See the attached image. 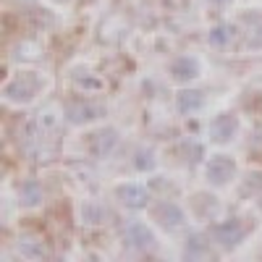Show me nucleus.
I'll use <instances>...</instances> for the list:
<instances>
[{
  "label": "nucleus",
  "instance_id": "obj_1",
  "mask_svg": "<svg viewBox=\"0 0 262 262\" xmlns=\"http://www.w3.org/2000/svg\"><path fill=\"white\" fill-rule=\"evenodd\" d=\"M58 139H60V113L53 105H48V107H42V111H37V116L29 121L24 147L32 158H37V155L53 152Z\"/></svg>",
  "mask_w": 262,
  "mask_h": 262
},
{
  "label": "nucleus",
  "instance_id": "obj_2",
  "mask_svg": "<svg viewBox=\"0 0 262 262\" xmlns=\"http://www.w3.org/2000/svg\"><path fill=\"white\" fill-rule=\"evenodd\" d=\"M42 90H45V79H42L39 74H34V71H21V74H16L8 84H6V100H11V102H16V105H27V102H32Z\"/></svg>",
  "mask_w": 262,
  "mask_h": 262
},
{
  "label": "nucleus",
  "instance_id": "obj_3",
  "mask_svg": "<svg viewBox=\"0 0 262 262\" xmlns=\"http://www.w3.org/2000/svg\"><path fill=\"white\" fill-rule=\"evenodd\" d=\"M205 179L210 186H226L236 179V160L231 155H212L205 165Z\"/></svg>",
  "mask_w": 262,
  "mask_h": 262
},
{
  "label": "nucleus",
  "instance_id": "obj_4",
  "mask_svg": "<svg viewBox=\"0 0 262 262\" xmlns=\"http://www.w3.org/2000/svg\"><path fill=\"white\" fill-rule=\"evenodd\" d=\"M100 116H105V107L97 102H90V100H71L66 105V118L74 126H86V123L97 121Z\"/></svg>",
  "mask_w": 262,
  "mask_h": 262
},
{
  "label": "nucleus",
  "instance_id": "obj_5",
  "mask_svg": "<svg viewBox=\"0 0 262 262\" xmlns=\"http://www.w3.org/2000/svg\"><path fill=\"white\" fill-rule=\"evenodd\" d=\"M210 238L217 244V247H223V249H233L244 242V226L238 223V221H223V223H215L210 228Z\"/></svg>",
  "mask_w": 262,
  "mask_h": 262
},
{
  "label": "nucleus",
  "instance_id": "obj_6",
  "mask_svg": "<svg viewBox=\"0 0 262 262\" xmlns=\"http://www.w3.org/2000/svg\"><path fill=\"white\" fill-rule=\"evenodd\" d=\"M242 24V37L249 50H262V13L259 11H247L238 16Z\"/></svg>",
  "mask_w": 262,
  "mask_h": 262
},
{
  "label": "nucleus",
  "instance_id": "obj_7",
  "mask_svg": "<svg viewBox=\"0 0 262 262\" xmlns=\"http://www.w3.org/2000/svg\"><path fill=\"white\" fill-rule=\"evenodd\" d=\"M123 242L131 247V249H139V252H147L152 249L158 242H155V233H152V228L147 223H128L126 231H123Z\"/></svg>",
  "mask_w": 262,
  "mask_h": 262
},
{
  "label": "nucleus",
  "instance_id": "obj_8",
  "mask_svg": "<svg viewBox=\"0 0 262 262\" xmlns=\"http://www.w3.org/2000/svg\"><path fill=\"white\" fill-rule=\"evenodd\" d=\"M116 196H118V202L128 210H144L149 205V191L142 184H121L116 189Z\"/></svg>",
  "mask_w": 262,
  "mask_h": 262
},
{
  "label": "nucleus",
  "instance_id": "obj_9",
  "mask_svg": "<svg viewBox=\"0 0 262 262\" xmlns=\"http://www.w3.org/2000/svg\"><path fill=\"white\" fill-rule=\"evenodd\" d=\"M236 131H238V118L233 113H221V116H215L212 123H210V137L215 144H226L236 137Z\"/></svg>",
  "mask_w": 262,
  "mask_h": 262
},
{
  "label": "nucleus",
  "instance_id": "obj_10",
  "mask_svg": "<svg viewBox=\"0 0 262 262\" xmlns=\"http://www.w3.org/2000/svg\"><path fill=\"white\" fill-rule=\"evenodd\" d=\"M155 221L165 228V231H179L186 223V215L176 202H160L155 207Z\"/></svg>",
  "mask_w": 262,
  "mask_h": 262
},
{
  "label": "nucleus",
  "instance_id": "obj_11",
  "mask_svg": "<svg viewBox=\"0 0 262 262\" xmlns=\"http://www.w3.org/2000/svg\"><path fill=\"white\" fill-rule=\"evenodd\" d=\"M118 144V131L116 128H100L95 131V134H90V142H86V147H90V152L95 158H105V155H111L113 147Z\"/></svg>",
  "mask_w": 262,
  "mask_h": 262
},
{
  "label": "nucleus",
  "instance_id": "obj_12",
  "mask_svg": "<svg viewBox=\"0 0 262 262\" xmlns=\"http://www.w3.org/2000/svg\"><path fill=\"white\" fill-rule=\"evenodd\" d=\"M202 74V69H200V60L196 58H191V55H181V58H176L170 63V79L173 81H194L196 76Z\"/></svg>",
  "mask_w": 262,
  "mask_h": 262
},
{
  "label": "nucleus",
  "instance_id": "obj_13",
  "mask_svg": "<svg viewBox=\"0 0 262 262\" xmlns=\"http://www.w3.org/2000/svg\"><path fill=\"white\" fill-rule=\"evenodd\" d=\"M202 105H205V97H202V92H196V90H181V92L176 95V111H179L181 116L196 113Z\"/></svg>",
  "mask_w": 262,
  "mask_h": 262
},
{
  "label": "nucleus",
  "instance_id": "obj_14",
  "mask_svg": "<svg viewBox=\"0 0 262 262\" xmlns=\"http://www.w3.org/2000/svg\"><path fill=\"white\" fill-rule=\"evenodd\" d=\"M210 242H207V236L202 233H194L186 238V244H184V257L186 259H202V257H210Z\"/></svg>",
  "mask_w": 262,
  "mask_h": 262
},
{
  "label": "nucleus",
  "instance_id": "obj_15",
  "mask_svg": "<svg viewBox=\"0 0 262 262\" xmlns=\"http://www.w3.org/2000/svg\"><path fill=\"white\" fill-rule=\"evenodd\" d=\"M18 202L24 207H37L42 202V184L37 179H27L18 189Z\"/></svg>",
  "mask_w": 262,
  "mask_h": 262
},
{
  "label": "nucleus",
  "instance_id": "obj_16",
  "mask_svg": "<svg viewBox=\"0 0 262 262\" xmlns=\"http://www.w3.org/2000/svg\"><path fill=\"white\" fill-rule=\"evenodd\" d=\"M207 39H210V45H212V48H226V45H228V39H231V27H228V24H217V27H212L210 34H207Z\"/></svg>",
  "mask_w": 262,
  "mask_h": 262
},
{
  "label": "nucleus",
  "instance_id": "obj_17",
  "mask_svg": "<svg viewBox=\"0 0 262 262\" xmlns=\"http://www.w3.org/2000/svg\"><path fill=\"white\" fill-rule=\"evenodd\" d=\"M74 84H76V90H81V92H100L105 86V81L100 76H86V74H79L74 79Z\"/></svg>",
  "mask_w": 262,
  "mask_h": 262
},
{
  "label": "nucleus",
  "instance_id": "obj_18",
  "mask_svg": "<svg viewBox=\"0 0 262 262\" xmlns=\"http://www.w3.org/2000/svg\"><path fill=\"white\" fill-rule=\"evenodd\" d=\"M81 217H84L86 223H102L105 221V210L100 205H95V202H86L81 207Z\"/></svg>",
  "mask_w": 262,
  "mask_h": 262
},
{
  "label": "nucleus",
  "instance_id": "obj_19",
  "mask_svg": "<svg viewBox=\"0 0 262 262\" xmlns=\"http://www.w3.org/2000/svg\"><path fill=\"white\" fill-rule=\"evenodd\" d=\"M134 168L137 170H152L155 168V152L152 149H139L134 158Z\"/></svg>",
  "mask_w": 262,
  "mask_h": 262
},
{
  "label": "nucleus",
  "instance_id": "obj_20",
  "mask_svg": "<svg viewBox=\"0 0 262 262\" xmlns=\"http://www.w3.org/2000/svg\"><path fill=\"white\" fill-rule=\"evenodd\" d=\"M18 249H21V254L29 257V259H45V254H48L39 244H29V238H21V242H18Z\"/></svg>",
  "mask_w": 262,
  "mask_h": 262
},
{
  "label": "nucleus",
  "instance_id": "obj_21",
  "mask_svg": "<svg viewBox=\"0 0 262 262\" xmlns=\"http://www.w3.org/2000/svg\"><path fill=\"white\" fill-rule=\"evenodd\" d=\"M160 3H163L168 11H181V8L189 6V0H160Z\"/></svg>",
  "mask_w": 262,
  "mask_h": 262
},
{
  "label": "nucleus",
  "instance_id": "obj_22",
  "mask_svg": "<svg viewBox=\"0 0 262 262\" xmlns=\"http://www.w3.org/2000/svg\"><path fill=\"white\" fill-rule=\"evenodd\" d=\"M210 3H215V6H221V3H226V0H210Z\"/></svg>",
  "mask_w": 262,
  "mask_h": 262
},
{
  "label": "nucleus",
  "instance_id": "obj_23",
  "mask_svg": "<svg viewBox=\"0 0 262 262\" xmlns=\"http://www.w3.org/2000/svg\"><path fill=\"white\" fill-rule=\"evenodd\" d=\"M55 3H66V0H55Z\"/></svg>",
  "mask_w": 262,
  "mask_h": 262
}]
</instances>
